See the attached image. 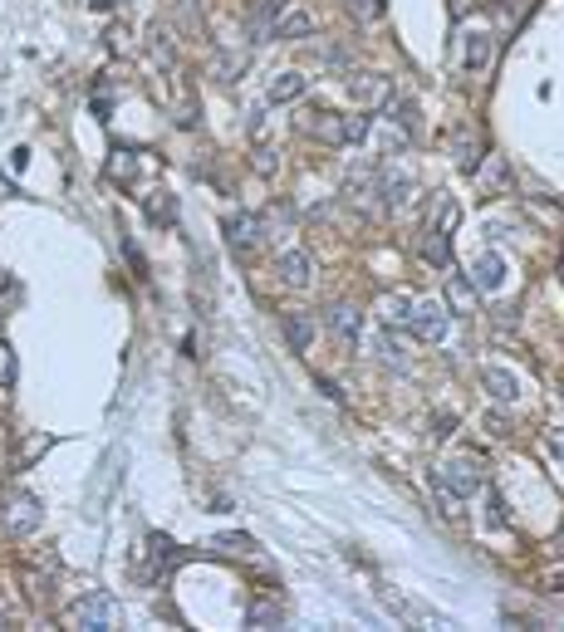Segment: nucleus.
Wrapping results in <instances>:
<instances>
[{
  "label": "nucleus",
  "mask_w": 564,
  "mask_h": 632,
  "mask_svg": "<svg viewBox=\"0 0 564 632\" xmlns=\"http://www.w3.org/2000/svg\"><path fill=\"white\" fill-rule=\"evenodd\" d=\"M457 221H462V206L452 201V197H442L437 206H432V221H427V230H442V236H452V230H457Z\"/></svg>",
  "instance_id": "obj_22"
},
{
  "label": "nucleus",
  "mask_w": 564,
  "mask_h": 632,
  "mask_svg": "<svg viewBox=\"0 0 564 632\" xmlns=\"http://www.w3.org/2000/svg\"><path fill=\"white\" fill-rule=\"evenodd\" d=\"M315 54L324 59V64H349V54H344V50H334V44H319Z\"/></svg>",
  "instance_id": "obj_31"
},
{
  "label": "nucleus",
  "mask_w": 564,
  "mask_h": 632,
  "mask_svg": "<svg viewBox=\"0 0 564 632\" xmlns=\"http://www.w3.org/2000/svg\"><path fill=\"white\" fill-rule=\"evenodd\" d=\"M545 583H549V588H564V564H555V569H549V574H545Z\"/></svg>",
  "instance_id": "obj_33"
},
{
  "label": "nucleus",
  "mask_w": 564,
  "mask_h": 632,
  "mask_svg": "<svg viewBox=\"0 0 564 632\" xmlns=\"http://www.w3.org/2000/svg\"><path fill=\"white\" fill-rule=\"evenodd\" d=\"M280 334H285V344H290L295 354H309V344H315V319H309V314H285Z\"/></svg>",
  "instance_id": "obj_14"
},
{
  "label": "nucleus",
  "mask_w": 564,
  "mask_h": 632,
  "mask_svg": "<svg viewBox=\"0 0 564 632\" xmlns=\"http://www.w3.org/2000/svg\"><path fill=\"white\" fill-rule=\"evenodd\" d=\"M319 123H315V138L324 142H344V118H334V113H315Z\"/></svg>",
  "instance_id": "obj_26"
},
{
  "label": "nucleus",
  "mask_w": 564,
  "mask_h": 632,
  "mask_svg": "<svg viewBox=\"0 0 564 632\" xmlns=\"http://www.w3.org/2000/svg\"><path fill=\"white\" fill-rule=\"evenodd\" d=\"M10 383H15V348L0 344V387H10Z\"/></svg>",
  "instance_id": "obj_29"
},
{
  "label": "nucleus",
  "mask_w": 564,
  "mask_h": 632,
  "mask_svg": "<svg viewBox=\"0 0 564 632\" xmlns=\"http://www.w3.org/2000/svg\"><path fill=\"white\" fill-rule=\"evenodd\" d=\"M413 309H417V299L413 295H388L383 299V324H388V329H407V324H413Z\"/></svg>",
  "instance_id": "obj_18"
},
{
  "label": "nucleus",
  "mask_w": 564,
  "mask_h": 632,
  "mask_svg": "<svg viewBox=\"0 0 564 632\" xmlns=\"http://www.w3.org/2000/svg\"><path fill=\"white\" fill-rule=\"evenodd\" d=\"M481 387L491 393V403H515L520 397V378L506 368H481Z\"/></svg>",
  "instance_id": "obj_13"
},
{
  "label": "nucleus",
  "mask_w": 564,
  "mask_h": 632,
  "mask_svg": "<svg viewBox=\"0 0 564 632\" xmlns=\"http://www.w3.org/2000/svg\"><path fill=\"white\" fill-rule=\"evenodd\" d=\"M211 549H221V554H250V549H256V540H250V534H216Z\"/></svg>",
  "instance_id": "obj_24"
},
{
  "label": "nucleus",
  "mask_w": 564,
  "mask_h": 632,
  "mask_svg": "<svg viewBox=\"0 0 564 632\" xmlns=\"http://www.w3.org/2000/svg\"><path fill=\"white\" fill-rule=\"evenodd\" d=\"M423 344H442V338L452 334V309L442 299H432V304H417L413 309V324H407Z\"/></svg>",
  "instance_id": "obj_1"
},
{
  "label": "nucleus",
  "mask_w": 564,
  "mask_h": 632,
  "mask_svg": "<svg viewBox=\"0 0 564 632\" xmlns=\"http://www.w3.org/2000/svg\"><path fill=\"white\" fill-rule=\"evenodd\" d=\"M491 59H496V40H491L486 30H472V34H462V74H486L491 69Z\"/></svg>",
  "instance_id": "obj_3"
},
{
  "label": "nucleus",
  "mask_w": 564,
  "mask_h": 632,
  "mask_svg": "<svg viewBox=\"0 0 564 632\" xmlns=\"http://www.w3.org/2000/svg\"><path fill=\"white\" fill-rule=\"evenodd\" d=\"M113 598H108V593H89V598H79L74 603V623L79 627H93V632H108L113 627Z\"/></svg>",
  "instance_id": "obj_5"
},
{
  "label": "nucleus",
  "mask_w": 564,
  "mask_h": 632,
  "mask_svg": "<svg viewBox=\"0 0 564 632\" xmlns=\"http://www.w3.org/2000/svg\"><path fill=\"white\" fill-rule=\"evenodd\" d=\"M275 270H280V279H285V285L305 289L309 279H315V255H309V250H299V246H290V250H280V260H275Z\"/></svg>",
  "instance_id": "obj_7"
},
{
  "label": "nucleus",
  "mask_w": 564,
  "mask_h": 632,
  "mask_svg": "<svg viewBox=\"0 0 564 632\" xmlns=\"http://www.w3.org/2000/svg\"><path fill=\"white\" fill-rule=\"evenodd\" d=\"M491 525H506V501L496 491H491Z\"/></svg>",
  "instance_id": "obj_32"
},
{
  "label": "nucleus",
  "mask_w": 564,
  "mask_h": 632,
  "mask_svg": "<svg viewBox=\"0 0 564 632\" xmlns=\"http://www.w3.org/2000/svg\"><path fill=\"white\" fill-rule=\"evenodd\" d=\"M383 363H388L393 373H407V358H398V344H393V338H383Z\"/></svg>",
  "instance_id": "obj_30"
},
{
  "label": "nucleus",
  "mask_w": 564,
  "mask_h": 632,
  "mask_svg": "<svg viewBox=\"0 0 564 632\" xmlns=\"http://www.w3.org/2000/svg\"><path fill=\"white\" fill-rule=\"evenodd\" d=\"M275 34H280V40H305V34H315V15H309V10H290V15H280Z\"/></svg>",
  "instance_id": "obj_21"
},
{
  "label": "nucleus",
  "mask_w": 564,
  "mask_h": 632,
  "mask_svg": "<svg viewBox=\"0 0 564 632\" xmlns=\"http://www.w3.org/2000/svg\"><path fill=\"white\" fill-rule=\"evenodd\" d=\"M383 603H388L398 617H407V623H417V627H447V617L427 613V608H417V603H407V598H393V593H383Z\"/></svg>",
  "instance_id": "obj_17"
},
{
  "label": "nucleus",
  "mask_w": 564,
  "mask_h": 632,
  "mask_svg": "<svg viewBox=\"0 0 564 632\" xmlns=\"http://www.w3.org/2000/svg\"><path fill=\"white\" fill-rule=\"evenodd\" d=\"M285 10H290V0H256V5H250V20H246V30H250V40H266V34L280 25V15Z\"/></svg>",
  "instance_id": "obj_10"
},
{
  "label": "nucleus",
  "mask_w": 564,
  "mask_h": 632,
  "mask_svg": "<svg viewBox=\"0 0 564 632\" xmlns=\"http://www.w3.org/2000/svg\"><path fill=\"white\" fill-rule=\"evenodd\" d=\"M275 623H285L280 603H250L246 608V627H275Z\"/></svg>",
  "instance_id": "obj_23"
},
{
  "label": "nucleus",
  "mask_w": 564,
  "mask_h": 632,
  "mask_svg": "<svg viewBox=\"0 0 564 632\" xmlns=\"http://www.w3.org/2000/svg\"><path fill=\"white\" fill-rule=\"evenodd\" d=\"M260 216H250V211H236V216H226V246H231L236 255H250L260 246Z\"/></svg>",
  "instance_id": "obj_4"
},
{
  "label": "nucleus",
  "mask_w": 564,
  "mask_h": 632,
  "mask_svg": "<svg viewBox=\"0 0 564 632\" xmlns=\"http://www.w3.org/2000/svg\"><path fill=\"white\" fill-rule=\"evenodd\" d=\"M305 89H309L305 74H295V69H280V74L270 79V93H266V99H270V103H295Z\"/></svg>",
  "instance_id": "obj_15"
},
{
  "label": "nucleus",
  "mask_w": 564,
  "mask_h": 632,
  "mask_svg": "<svg viewBox=\"0 0 564 632\" xmlns=\"http://www.w3.org/2000/svg\"><path fill=\"white\" fill-rule=\"evenodd\" d=\"M476 181H481V191H501V187L511 181L506 157H501V152H486V157H481V167H476Z\"/></svg>",
  "instance_id": "obj_16"
},
{
  "label": "nucleus",
  "mask_w": 564,
  "mask_h": 632,
  "mask_svg": "<svg viewBox=\"0 0 564 632\" xmlns=\"http://www.w3.org/2000/svg\"><path fill=\"white\" fill-rule=\"evenodd\" d=\"M501 285H506V260H501L496 250L476 255V265H472V289H476V295H496Z\"/></svg>",
  "instance_id": "obj_8"
},
{
  "label": "nucleus",
  "mask_w": 564,
  "mask_h": 632,
  "mask_svg": "<svg viewBox=\"0 0 564 632\" xmlns=\"http://www.w3.org/2000/svg\"><path fill=\"white\" fill-rule=\"evenodd\" d=\"M423 255H427V265L447 270V265H452V236H442V230H423Z\"/></svg>",
  "instance_id": "obj_20"
},
{
  "label": "nucleus",
  "mask_w": 564,
  "mask_h": 632,
  "mask_svg": "<svg viewBox=\"0 0 564 632\" xmlns=\"http://www.w3.org/2000/svg\"><path fill=\"white\" fill-rule=\"evenodd\" d=\"M378 197H383V206H403L407 197H413V181H407V172L398 162L378 167Z\"/></svg>",
  "instance_id": "obj_11"
},
{
  "label": "nucleus",
  "mask_w": 564,
  "mask_h": 632,
  "mask_svg": "<svg viewBox=\"0 0 564 632\" xmlns=\"http://www.w3.org/2000/svg\"><path fill=\"white\" fill-rule=\"evenodd\" d=\"M324 324L339 334L344 348H358V344H364V314H358L354 304H334V309L324 314Z\"/></svg>",
  "instance_id": "obj_6"
},
{
  "label": "nucleus",
  "mask_w": 564,
  "mask_h": 632,
  "mask_svg": "<svg viewBox=\"0 0 564 632\" xmlns=\"http://www.w3.org/2000/svg\"><path fill=\"white\" fill-rule=\"evenodd\" d=\"M437 481L447 485L457 501H466V495H481V471H476L472 461H442V466H437Z\"/></svg>",
  "instance_id": "obj_2"
},
{
  "label": "nucleus",
  "mask_w": 564,
  "mask_h": 632,
  "mask_svg": "<svg viewBox=\"0 0 564 632\" xmlns=\"http://www.w3.org/2000/svg\"><path fill=\"white\" fill-rule=\"evenodd\" d=\"M177 559H182V554H177V544L162 540V534H152V564L167 569V564H177Z\"/></svg>",
  "instance_id": "obj_27"
},
{
  "label": "nucleus",
  "mask_w": 564,
  "mask_h": 632,
  "mask_svg": "<svg viewBox=\"0 0 564 632\" xmlns=\"http://www.w3.org/2000/svg\"><path fill=\"white\" fill-rule=\"evenodd\" d=\"M349 15L354 20H378L383 15V0H349Z\"/></svg>",
  "instance_id": "obj_28"
},
{
  "label": "nucleus",
  "mask_w": 564,
  "mask_h": 632,
  "mask_svg": "<svg viewBox=\"0 0 564 632\" xmlns=\"http://www.w3.org/2000/svg\"><path fill=\"white\" fill-rule=\"evenodd\" d=\"M349 93L364 108H378V103H393V83L383 79V74H358V79H349Z\"/></svg>",
  "instance_id": "obj_12"
},
{
  "label": "nucleus",
  "mask_w": 564,
  "mask_h": 632,
  "mask_svg": "<svg viewBox=\"0 0 564 632\" xmlns=\"http://www.w3.org/2000/svg\"><path fill=\"white\" fill-rule=\"evenodd\" d=\"M549 452H555V456H564V436H549Z\"/></svg>",
  "instance_id": "obj_34"
},
{
  "label": "nucleus",
  "mask_w": 564,
  "mask_h": 632,
  "mask_svg": "<svg viewBox=\"0 0 564 632\" xmlns=\"http://www.w3.org/2000/svg\"><path fill=\"white\" fill-rule=\"evenodd\" d=\"M0 520H5L10 534H30L34 525H40V501H34V495H10Z\"/></svg>",
  "instance_id": "obj_9"
},
{
  "label": "nucleus",
  "mask_w": 564,
  "mask_h": 632,
  "mask_svg": "<svg viewBox=\"0 0 564 632\" xmlns=\"http://www.w3.org/2000/svg\"><path fill=\"white\" fill-rule=\"evenodd\" d=\"M368 132H374V113H358V118H344V142H364Z\"/></svg>",
  "instance_id": "obj_25"
},
{
  "label": "nucleus",
  "mask_w": 564,
  "mask_h": 632,
  "mask_svg": "<svg viewBox=\"0 0 564 632\" xmlns=\"http://www.w3.org/2000/svg\"><path fill=\"white\" fill-rule=\"evenodd\" d=\"M142 206H148V221L152 226H172L177 221V197H172V191H148V201H142Z\"/></svg>",
  "instance_id": "obj_19"
}]
</instances>
